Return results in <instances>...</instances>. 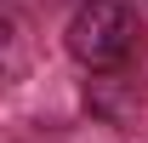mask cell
Wrapping results in <instances>:
<instances>
[{
	"label": "cell",
	"mask_w": 148,
	"mask_h": 143,
	"mask_svg": "<svg viewBox=\"0 0 148 143\" xmlns=\"http://www.w3.org/2000/svg\"><path fill=\"white\" fill-rule=\"evenodd\" d=\"M137 12L131 0H86L69 17V52L86 63V69H120L131 52H137Z\"/></svg>",
	"instance_id": "cell-1"
}]
</instances>
